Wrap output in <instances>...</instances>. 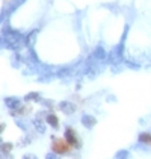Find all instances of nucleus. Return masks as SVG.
<instances>
[{"label": "nucleus", "mask_w": 151, "mask_h": 159, "mask_svg": "<svg viewBox=\"0 0 151 159\" xmlns=\"http://www.w3.org/2000/svg\"><path fill=\"white\" fill-rule=\"evenodd\" d=\"M0 159H14V158L11 156V155H9V153H6V155H3V153H2V156H0Z\"/></svg>", "instance_id": "16"}, {"label": "nucleus", "mask_w": 151, "mask_h": 159, "mask_svg": "<svg viewBox=\"0 0 151 159\" xmlns=\"http://www.w3.org/2000/svg\"><path fill=\"white\" fill-rule=\"evenodd\" d=\"M23 159H38L35 155H32V153H27V155H24L23 156Z\"/></svg>", "instance_id": "15"}, {"label": "nucleus", "mask_w": 151, "mask_h": 159, "mask_svg": "<svg viewBox=\"0 0 151 159\" xmlns=\"http://www.w3.org/2000/svg\"><path fill=\"white\" fill-rule=\"evenodd\" d=\"M3 129H5V124H0V132H3Z\"/></svg>", "instance_id": "17"}, {"label": "nucleus", "mask_w": 151, "mask_h": 159, "mask_svg": "<svg viewBox=\"0 0 151 159\" xmlns=\"http://www.w3.org/2000/svg\"><path fill=\"white\" fill-rule=\"evenodd\" d=\"M39 94H38V93H30V94H27V96H26L24 97V100L26 102H32V100H39Z\"/></svg>", "instance_id": "11"}, {"label": "nucleus", "mask_w": 151, "mask_h": 159, "mask_svg": "<svg viewBox=\"0 0 151 159\" xmlns=\"http://www.w3.org/2000/svg\"><path fill=\"white\" fill-rule=\"evenodd\" d=\"M59 109L62 111L63 114H67V115H71V114L76 112L77 106L74 103H71V102H62V103H59Z\"/></svg>", "instance_id": "3"}, {"label": "nucleus", "mask_w": 151, "mask_h": 159, "mask_svg": "<svg viewBox=\"0 0 151 159\" xmlns=\"http://www.w3.org/2000/svg\"><path fill=\"white\" fill-rule=\"evenodd\" d=\"M45 121H47V124H50L53 129H58V127H59V120H58V117H56L53 112L45 114Z\"/></svg>", "instance_id": "6"}, {"label": "nucleus", "mask_w": 151, "mask_h": 159, "mask_svg": "<svg viewBox=\"0 0 151 159\" xmlns=\"http://www.w3.org/2000/svg\"><path fill=\"white\" fill-rule=\"evenodd\" d=\"M65 141H67L71 147H79L80 146L79 136H77V134H76V130L73 129V127H67V129H65Z\"/></svg>", "instance_id": "2"}, {"label": "nucleus", "mask_w": 151, "mask_h": 159, "mask_svg": "<svg viewBox=\"0 0 151 159\" xmlns=\"http://www.w3.org/2000/svg\"><path fill=\"white\" fill-rule=\"evenodd\" d=\"M53 103H54L53 100H42V105L44 106H49V108H53Z\"/></svg>", "instance_id": "14"}, {"label": "nucleus", "mask_w": 151, "mask_h": 159, "mask_svg": "<svg viewBox=\"0 0 151 159\" xmlns=\"http://www.w3.org/2000/svg\"><path fill=\"white\" fill-rule=\"evenodd\" d=\"M5 103L9 109H17L18 106H21V100L18 97H6L5 98Z\"/></svg>", "instance_id": "5"}, {"label": "nucleus", "mask_w": 151, "mask_h": 159, "mask_svg": "<svg viewBox=\"0 0 151 159\" xmlns=\"http://www.w3.org/2000/svg\"><path fill=\"white\" fill-rule=\"evenodd\" d=\"M33 126H35L37 132H39V134H44V132H45V124H44V121H42L39 117H37V118L33 120Z\"/></svg>", "instance_id": "7"}, {"label": "nucleus", "mask_w": 151, "mask_h": 159, "mask_svg": "<svg viewBox=\"0 0 151 159\" xmlns=\"http://www.w3.org/2000/svg\"><path fill=\"white\" fill-rule=\"evenodd\" d=\"M14 148V146L11 143H0V153L6 155V153H11V150Z\"/></svg>", "instance_id": "10"}, {"label": "nucleus", "mask_w": 151, "mask_h": 159, "mask_svg": "<svg viewBox=\"0 0 151 159\" xmlns=\"http://www.w3.org/2000/svg\"><path fill=\"white\" fill-rule=\"evenodd\" d=\"M51 150L58 155H70L73 152V147L65 141V138H53Z\"/></svg>", "instance_id": "1"}, {"label": "nucleus", "mask_w": 151, "mask_h": 159, "mask_svg": "<svg viewBox=\"0 0 151 159\" xmlns=\"http://www.w3.org/2000/svg\"><path fill=\"white\" fill-rule=\"evenodd\" d=\"M139 143H142V144H145V146L151 147V134H148V132L139 134Z\"/></svg>", "instance_id": "8"}, {"label": "nucleus", "mask_w": 151, "mask_h": 159, "mask_svg": "<svg viewBox=\"0 0 151 159\" xmlns=\"http://www.w3.org/2000/svg\"><path fill=\"white\" fill-rule=\"evenodd\" d=\"M82 124H83L85 127H88V129H92V127L97 124V118H95L94 115H88V114H85V115L82 117Z\"/></svg>", "instance_id": "4"}, {"label": "nucleus", "mask_w": 151, "mask_h": 159, "mask_svg": "<svg viewBox=\"0 0 151 159\" xmlns=\"http://www.w3.org/2000/svg\"><path fill=\"white\" fill-rule=\"evenodd\" d=\"M92 55H94V58H95V59H101V61H103V59H106V52H104L103 47H97V49L94 50V53H92Z\"/></svg>", "instance_id": "9"}, {"label": "nucleus", "mask_w": 151, "mask_h": 159, "mask_svg": "<svg viewBox=\"0 0 151 159\" xmlns=\"http://www.w3.org/2000/svg\"><path fill=\"white\" fill-rule=\"evenodd\" d=\"M45 159H61V155H58V153L51 152V153H47V156H45Z\"/></svg>", "instance_id": "13"}, {"label": "nucleus", "mask_w": 151, "mask_h": 159, "mask_svg": "<svg viewBox=\"0 0 151 159\" xmlns=\"http://www.w3.org/2000/svg\"><path fill=\"white\" fill-rule=\"evenodd\" d=\"M0 143H2V138H0Z\"/></svg>", "instance_id": "18"}, {"label": "nucleus", "mask_w": 151, "mask_h": 159, "mask_svg": "<svg viewBox=\"0 0 151 159\" xmlns=\"http://www.w3.org/2000/svg\"><path fill=\"white\" fill-rule=\"evenodd\" d=\"M127 156H128V152L127 150H121V152H118L115 155V159H127Z\"/></svg>", "instance_id": "12"}]
</instances>
